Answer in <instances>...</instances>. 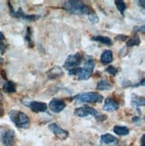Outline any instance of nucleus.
Instances as JSON below:
<instances>
[{
	"instance_id": "obj_13",
	"label": "nucleus",
	"mask_w": 145,
	"mask_h": 146,
	"mask_svg": "<svg viewBox=\"0 0 145 146\" xmlns=\"http://www.w3.org/2000/svg\"><path fill=\"white\" fill-rule=\"evenodd\" d=\"M100 143L106 145H116L118 143V139L110 134H105L100 136Z\"/></svg>"
},
{
	"instance_id": "obj_2",
	"label": "nucleus",
	"mask_w": 145,
	"mask_h": 146,
	"mask_svg": "<svg viewBox=\"0 0 145 146\" xmlns=\"http://www.w3.org/2000/svg\"><path fill=\"white\" fill-rule=\"evenodd\" d=\"M10 120L16 127L21 129H28L30 125V120L27 114L20 110H11L9 112Z\"/></svg>"
},
{
	"instance_id": "obj_15",
	"label": "nucleus",
	"mask_w": 145,
	"mask_h": 146,
	"mask_svg": "<svg viewBox=\"0 0 145 146\" xmlns=\"http://www.w3.org/2000/svg\"><path fill=\"white\" fill-rule=\"evenodd\" d=\"M113 61V52L109 49H107L102 52L100 56V62L103 65H109Z\"/></svg>"
},
{
	"instance_id": "obj_17",
	"label": "nucleus",
	"mask_w": 145,
	"mask_h": 146,
	"mask_svg": "<svg viewBox=\"0 0 145 146\" xmlns=\"http://www.w3.org/2000/svg\"><path fill=\"white\" fill-rule=\"evenodd\" d=\"M113 131L116 135H120V136H124V135H127L129 134V128L126 127L124 125H115L114 128H113Z\"/></svg>"
},
{
	"instance_id": "obj_33",
	"label": "nucleus",
	"mask_w": 145,
	"mask_h": 146,
	"mask_svg": "<svg viewBox=\"0 0 145 146\" xmlns=\"http://www.w3.org/2000/svg\"><path fill=\"white\" fill-rule=\"evenodd\" d=\"M2 62H3V58H0V64H1Z\"/></svg>"
},
{
	"instance_id": "obj_20",
	"label": "nucleus",
	"mask_w": 145,
	"mask_h": 146,
	"mask_svg": "<svg viewBox=\"0 0 145 146\" xmlns=\"http://www.w3.org/2000/svg\"><path fill=\"white\" fill-rule=\"evenodd\" d=\"M112 89V84L108 80H100L97 84V90L99 91H109Z\"/></svg>"
},
{
	"instance_id": "obj_4",
	"label": "nucleus",
	"mask_w": 145,
	"mask_h": 146,
	"mask_svg": "<svg viewBox=\"0 0 145 146\" xmlns=\"http://www.w3.org/2000/svg\"><path fill=\"white\" fill-rule=\"evenodd\" d=\"M72 99L81 103H99L103 100L104 98L101 94L95 92H91L76 94Z\"/></svg>"
},
{
	"instance_id": "obj_5",
	"label": "nucleus",
	"mask_w": 145,
	"mask_h": 146,
	"mask_svg": "<svg viewBox=\"0 0 145 146\" xmlns=\"http://www.w3.org/2000/svg\"><path fill=\"white\" fill-rule=\"evenodd\" d=\"M95 67V61L91 56H87L84 61V66L81 69V72L78 75V80H88L89 79Z\"/></svg>"
},
{
	"instance_id": "obj_12",
	"label": "nucleus",
	"mask_w": 145,
	"mask_h": 146,
	"mask_svg": "<svg viewBox=\"0 0 145 146\" xmlns=\"http://www.w3.org/2000/svg\"><path fill=\"white\" fill-rule=\"evenodd\" d=\"M119 102L114 98L112 97H109L105 100V102L103 105V110L105 111H108V112H113V111H116L119 109Z\"/></svg>"
},
{
	"instance_id": "obj_24",
	"label": "nucleus",
	"mask_w": 145,
	"mask_h": 146,
	"mask_svg": "<svg viewBox=\"0 0 145 146\" xmlns=\"http://www.w3.org/2000/svg\"><path fill=\"white\" fill-rule=\"evenodd\" d=\"M5 34L2 31H0V53L1 54H4L6 50V48H7V45L5 43Z\"/></svg>"
},
{
	"instance_id": "obj_29",
	"label": "nucleus",
	"mask_w": 145,
	"mask_h": 146,
	"mask_svg": "<svg viewBox=\"0 0 145 146\" xmlns=\"http://www.w3.org/2000/svg\"><path fill=\"white\" fill-rule=\"evenodd\" d=\"M134 31H135V33H144V25L135 27V28H134Z\"/></svg>"
},
{
	"instance_id": "obj_9",
	"label": "nucleus",
	"mask_w": 145,
	"mask_h": 146,
	"mask_svg": "<svg viewBox=\"0 0 145 146\" xmlns=\"http://www.w3.org/2000/svg\"><path fill=\"white\" fill-rule=\"evenodd\" d=\"M23 103L25 106H27L28 108L32 110L35 113H42L46 112L48 109V105L45 102H41V101H23Z\"/></svg>"
},
{
	"instance_id": "obj_18",
	"label": "nucleus",
	"mask_w": 145,
	"mask_h": 146,
	"mask_svg": "<svg viewBox=\"0 0 145 146\" xmlns=\"http://www.w3.org/2000/svg\"><path fill=\"white\" fill-rule=\"evenodd\" d=\"M3 91L7 93H15L16 92V85L14 82L6 81L3 85Z\"/></svg>"
},
{
	"instance_id": "obj_25",
	"label": "nucleus",
	"mask_w": 145,
	"mask_h": 146,
	"mask_svg": "<svg viewBox=\"0 0 145 146\" xmlns=\"http://www.w3.org/2000/svg\"><path fill=\"white\" fill-rule=\"evenodd\" d=\"M105 71L112 76H116L118 73V69L116 68L115 66H109L105 69Z\"/></svg>"
},
{
	"instance_id": "obj_8",
	"label": "nucleus",
	"mask_w": 145,
	"mask_h": 146,
	"mask_svg": "<svg viewBox=\"0 0 145 146\" xmlns=\"http://www.w3.org/2000/svg\"><path fill=\"white\" fill-rule=\"evenodd\" d=\"M83 59V54L81 52L68 56L65 61L64 68L67 69V70H70V69L78 67L81 64Z\"/></svg>"
},
{
	"instance_id": "obj_30",
	"label": "nucleus",
	"mask_w": 145,
	"mask_h": 146,
	"mask_svg": "<svg viewBox=\"0 0 145 146\" xmlns=\"http://www.w3.org/2000/svg\"><path fill=\"white\" fill-rule=\"evenodd\" d=\"M5 114V109H4V105L2 103V101L0 100V117H2Z\"/></svg>"
},
{
	"instance_id": "obj_6",
	"label": "nucleus",
	"mask_w": 145,
	"mask_h": 146,
	"mask_svg": "<svg viewBox=\"0 0 145 146\" xmlns=\"http://www.w3.org/2000/svg\"><path fill=\"white\" fill-rule=\"evenodd\" d=\"M0 140L5 146H14L15 140V131L6 125L2 126L0 128Z\"/></svg>"
},
{
	"instance_id": "obj_28",
	"label": "nucleus",
	"mask_w": 145,
	"mask_h": 146,
	"mask_svg": "<svg viewBox=\"0 0 145 146\" xmlns=\"http://www.w3.org/2000/svg\"><path fill=\"white\" fill-rule=\"evenodd\" d=\"M127 39H129L128 36H126V35H122V34H120V35H118V36L116 37V40H121V41H126Z\"/></svg>"
},
{
	"instance_id": "obj_7",
	"label": "nucleus",
	"mask_w": 145,
	"mask_h": 146,
	"mask_svg": "<svg viewBox=\"0 0 145 146\" xmlns=\"http://www.w3.org/2000/svg\"><path fill=\"white\" fill-rule=\"evenodd\" d=\"M8 6H9V9H10V15L15 18L22 19V20L28 21V22H34V21H37L38 19L40 18V15H26L23 11L22 8H19L17 11H15L14 7L12 6L10 2H8Z\"/></svg>"
},
{
	"instance_id": "obj_19",
	"label": "nucleus",
	"mask_w": 145,
	"mask_h": 146,
	"mask_svg": "<svg viewBox=\"0 0 145 146\" xmlns=\"http://www.w3.org/2000/svg\"><path fill=\"white\" fill-rule=\"evenodd\" d=\"M132 105L134 107H143L145 105V100L142 96H138L136 94H134L132 97Z\"/></svg>"
},
{
	"instance_id": "obj_26",
	"label": "nucleus",
	"mask_w": 145,
	"mask_h": 146,
	"mask_svg": "<svg viewBox=\"0 0 145 146\" xmlns=\"http://www.w3.org/2000/svg\"><path fill=\"white\" fill-rule=\"evenodd\" d=\"M81 69V67H75L73 69H70V70H68V74L69 75H79Z\"/></svg>"
},
{
	"instance_id": "obj_11",
	"label": "nucleus",
	"mask_w": 145,
	"mask_h": 146,
	"mask_svg": "<svg viewBox=\"0 0 145 146\" xmlns=\"http://www.w3.org/2000/svg\"><path fill=\"white\" fill-rule=\"evenodd\" d=\"M48 107H49V110L53 113H60L61 111H63L66 109V104L63 100L58 99V98H54L50 100Z\"/></svg>"
},
{
	"instance_id": "obj_14",
	"label": "nucleus",
	"mask_w": 145,
	"mask_h": 146,
	"mask_svg": "<svg viewBox=\"0 0 145 146\" xmlns=\"http://www.w3.org/2000/svg\"><path fill=\"white\" fill-rule=\"evenodd\" d=\"M47 74H48V79L53 80V79H56L63 76L64 75V72H63L62 68L60 66H54L47 73Z\"/></svg>"
},
{
	"instance_id": "obj_21",
	"label": "nucleus",
	"mask_w": 145,
	"mask_h": 146,
	"mask_svg": "<svg viewBox=\"0 0 145 146\" xmlns=\"http://www.w3.org/2000/svg\"><path fill=\"white\" fill-rule=\"evenodd\" d=\"M31 36H32V31H31V28L30 27H27L26 33H25V41L27 42L29 48H33V46H34Z\"/></svg>"
},
{
	"instance_id": "obj_16",
	"label": "nucleus",
	"mask_w": 145,
	"mask_h": 146,
	"mask_svg": "<svg viewBox=\"0 0 145 146\" xmlns=\"http://www.w3.org/2000/svg\"><path fill=\"white\" fill-rule=\"evenodd\" d=\"M91 40L98 41V42L102 43V44L107 45V46H111L112 45V40L110 39L109 37H107V36H101V35L93 36V37H91Z\"/></svg>"
},
{
	"instance_id": "obj_23",
	"label": "nucleus",
	"mask_w": 145,
	"mask_h": 146,
	"mask_svg": "<svg viewBox=\"0 0 145 146\" xmlns=\"http://www.w3.org/2000/svg\"><path fill=\"white\" fill-rule=\"evenodd\" d=\"M115 5L117 6V10L119 11V13H120L122 15H124V11L126 10V4L124 3V1H123V0H116Z\"/></svg>"
},
{
	"instance_id": "obj_1",
	"label": "nucleus",
	"mask_w": 145,
	"mask_h": 146,
	"mask_svg": "<svg viewBox=\"0 0 145 146\" xmlns=\"http://www.w3.org/2000/svg\"><path fill=\"white\" fill-rule=\"evenodd\" d=\"M64 8L69 14L74 15H91L94 14V10L90 5H86L83 1L79 0H69L63 5Z\"/></svg>"
},
{
	"instance_id": "obj_32",
	"label": "nucleus",
	"mask_w": 145,
	"mask_h": 146,
	"mask_svg": "<svg viewBox=\"0 0 145 146\" xmlns=\"http://www.w3.org/2000/svg\"><path fill=\"white\" fill-rule=\"evenodd\" d=\"M144 138H145V135H142V138H141V146H145V140H144Z\"/></svg>"
},
{
	"instance_id": "obj_31",
	"label": "nucleus",
	"mask_w": 145,
	"mask_h": 146,
	"mask_svg": "<svg viewBox=\"0 0 145 146\" xmlns=\"http://www.w3.org/2000/svg\"><path fill=\"white\" fill-rule=\"evenodd\" d=\"M137 3H138V5H140V6H142V10H144V3H145V1L144 0H142V1H137Z\"/></svg>"
},
{
	"instance_id": "obj_22",
	"label": "nucleus",
	"mask_w": 145,
	"mask_h": 146,
	"mask_svg": "<svg viewBox=\"0 0 145 146\" xmlns=\"http://www.w3.org/2000/svg\"><path fill=\"white\" fill-rule=\"evenodd\" d=\"M141 43V40H140V37L138 35H134L133 38L127 40L126 41V46L127 47H134V46H139Z\"/></svg>"
},
{
	"instance_id": "obj_10",
	"label": "nucleus",
	"mask_w": 145,
	"mask_h": 146,
	"mask_svg": "<svg viewBox=\"0 0 145 146\" xmlns=\"http://www.w3.org/2000/svg\"><path fill=\"white\" fill-rule=\"evenodd\" d=\"M48 128L56 137H58V139H60V140H62V141L66 140V139H67L68 136H69V133L66 130L60 127V126L58 124H56V123L49 124L48 125Z\"/></svg>"
},
{
	"instance_id": "obj_3",
	"label": "nucleus",
	"mask_w": 145,
	"mask_h": 146,
	"mask_svg": "<svg viewBox=\"0 0 145 146\" xmlns=\"http://www.w3.org/2000/svg\"><path fill=\"white\" fill-rule=\"evenodd\" d=\"M74 115L80 117H85L87 116H93L98 121H104L107 119V116L100 114L97 110L90 106H83V107H79L74 110Z\"/></svg>"
},
{
	"instance_id": "obj_27",
	"label": "nucleus",
	"mask_w": 145,
	"mask_h": 146,
	"mask_svg": "<svg viewBox=\"0 0 145 146\" xmlns=\"http://www.w3.org/2000/svg\"><path fill=\"white\" fill-rule=\"evenodd\" d=\"M88 17H89V20H90L92 23H97L99 21V16L95 14V13H94V14H92V15H89Z\"/></svg>"
}]
</instances>
